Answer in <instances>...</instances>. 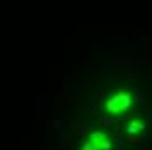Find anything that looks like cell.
Listing matches in <instances>:
<instances>
[{"label": "cell", "mask_w": 152, "mask_h": 150, "mask_svg": "<svg viewBox=\"0 0 152 150\" xmlns=\"http://www.w3.org/2000/svg\"><path fill=\"white\" fill-rule=\"evenodd\" d=\"M137 75L138 74H137V72H133V70H121V72H119V77L126 79V80H133Z\"/></svg>", "instance_id": "cell-6"}, {"label": "cell", "mask_w": 152, "mask_h": 150, "mask_svg": "<svg viewBox=\"0 0 152 150\" xmlns=\"http://www.w3.org/2000/svg\"><path fill=\"white\" fill-rule=\"evenodd\" d=\"M103 96H105L103 91H98V92H96V100H100V98H103Z\"/></svg>", "instance_id": "cell-10"}, {"label": "cell", "mask_w": 152, "mask_h": 150, "mask_svg": "<svg viewBox=\"0 0 152 150\" xmlns=\"http://www.w3.org/2000/svg\"><path fill=\"white\" fill-rule=\"evenodd\" d=\"M143 91H140V92H137V103H138V106H143Z\"/></svg>", "instance_id": "cell-8"}, {"label": "cell", "mask_w": 152, "mask_h": 150, "mask_svg": "<svg viewBox=\"0 0 152 150\" xmlns=\"http://www.w3.org/2000/svg\"><path fill=\"white\" fill-rule=\"evenodd\" d=\"M143 140L140 138V136H137V135H128L126 138H124V143H129V145H140Z\"/></svg>", "instance_id": "cell-5"}, {"label": "cell", "mask_w": 152, "mask_h": 150, "mask_svg": "<svg viewBox=\"0 0 152 150\" xmlns=\"http://www.w3.org/2000/svg\"><path fill=\"white\" fill-rule=\"evenodd\" d=\"M86 131H88V124H86V120L79 119V120H77V127H75V136L79 138V136L84 135Z\"/></svg>", "instance_id": "cell-4"}, {"label": "cell", "mask_w": 152, "mask_h": 150, "mask_svg": "<svg viewBox=\"0 0 152 150\" xmlns=\"http://www.w3.org/2000/svg\"><path fill=\"white\" fill-rule=\"evenodd\" d=\"M112 138H114V140H115V141L119 143V147H122V145H124V138H122L121 135H117V133H114V135H112Z\"/></svg>", "instance_id": "cell-9"}, {"label": "cell", "mask_w": 152, "mask_h": 150, "mask_svg": "<svg viewBox=\"0 0 152 150\" xmlns=\"http://www.w3.org/2000/svg\"><path fill=\"white\" fill-rule=\"evenodd\" d=\"M98 150H112V145H110V141L108 140H103L102 143H100V147H98Z\"/></svg>", "instance_id": "cell-7"}, {"label": "cell", "mask_w": 152, "mask_h": 150, "mask_svg": "<svg viewBox=\"0 0 152 150\" xmlns=\"http://www.w3.org/2000/svg\"><path fill=\"white\" fill-rule=\"evenodd\" d=\"M117 117L115 115H100V122L105 126V127H112L114 124H117Z\"/></svg>", "instance_id": "cell-3"}, {"label": "cell", "mask_w": 152, "mask_h": 150, "mask_svg": "<svg viewBox=\"0 0 152 150\" xmlns=\"http://www.w3.org/2000/svg\"><path fill=\"white\" fill-rule=\"evenodd\" d=\"M129 105H131V96L128 94V91L126 89H115V96L107 101L105 108L110 114L119 115L122 112H126V110L129 108Z\"/></svg>", "instance_id": "cell-1"}, {"label": "cell", "mask_w": 152, "mask_h": 150, "mask_svg": "<svg viewBox=\"0 0 152 150\" xmlns=\"http://www.w3.org/2000/svg\"><path fill=\"white\" fill-rule=\"evenodd\" d=\"M142 129H145V124L140 122V120H133V122L128 124V135H137L138 131H142Z\"/></svg>", "instance_id": "cell-2"}]
</instances>
